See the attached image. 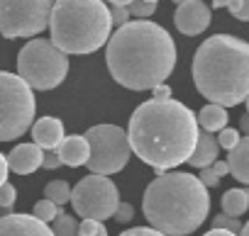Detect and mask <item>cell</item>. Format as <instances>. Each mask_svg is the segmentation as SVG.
I'll use <instances>...</instances> for the list:
<instances>
[{
	"label": "cell",
	"mask_w": 249,
	"mask_h": 236,
	"mask_svg": "<svg viewBox=\"0 0 249 236\" xmlns=\"http://www.w3.org/2000/svg\"><path fill=\"white\" fill-rule=\"evenodd\" d=\"M112 217H115V221H117V224H130V221H132V217H135V207H132L130 202H120Z\"/></svg>",
	"instance_id": "obj_28"
},
{
	"label": "cell",
	"mask_w": 249,
	"mask_h": 236,
	"mask_svg": "<svg viewBox=\"0 0 249 236\" xmlns=\"http://www.w3.org/2000/svg\"><path fill=\"white\" fill-rule=\"evenodd\" d=\"M42 154L44 149H39L37 144H20L5 156L8 171L18 175H30L37 168H42Z\"/></svg>",
	"instance_id": "obj_13"
},
{
	"label": "cell",
	"mask_w": 249,
	"mask_h": 236,
	"mask_svg": "<svg viewBox=\"0 0 249 236\" xmlns=\"http://www.w3.org/2000/svg\"><path fill=\"white\" fill-rule=\"evenodd\" d=\"M230 0H213V8H227Z\"/></svg>",
	"instance_id": "obj_40"
},
{
	"label": "cell",
	"mask_w": 249,
	"mask_h": 236,
	"mask_svg": "<svg viewBox=\"0 0 249 236\" xmlns=\"http://www.w3.org/2000/svg\"><path fill=\"white\" fill-rule=\"evenodd\" d=\"M78 236H107V229L103 221L95 219H83L78 224Z\"/></svg>",
	"instance_id": "obj_26"
},
{
	"label": "cell",
	"mask_w": 249,
	"mask_h": 236,
	"mask_svg": "<svg viewBox=\"0 0 249 236\" xmlns=\"http://www.w3.org/2000/svg\"><path fill=\"white\" fill-rule=\"evenodd\" d=\"M203 236H239V234H232V231H225V229H210Z\"/></svg>",
	"instance_id": "obj_37"
},
{
	"label": "cell",
	"mask_w": 249,
	"mask_h": 236,
	"mask_svg": "<svg viewBox=\"0 0 249 236\" xmlns=\"http://www.w3.org/2000/svg\"><path fill=\"white\" fill-rule=\"evenodd\" d=\"M69 73V56L49 39H32L18 54V76L32 90H52L64 83Z\"/></svg>",
	"instance_id": "obj_6"
},
{
	"label": "cell",
	"mask_w": 249,
	"mask_h": 236,
	"mask_svg": "<svg viewBox=\"0 0 249 236\" xmlns=\"http://www.w3.org/2000/svg\"><path fill=\"white\" fill-rule=\"evenodd\" d=\"M61 166V161H59V154H56V149H47L44 154H42V168H47V171H54V168H59Z\"/></svg>",
	"instance_id": "obj_30"
},
{
	"label": "cell",
	"mask_w": 249,
	"mask_h": 236,
	"mask_svg": "<svg viewBox=\"0 0 249 236\" xmlns=\"http://www.w3.org/2000/svg\"><path fill=\"white\" fill-rule=\"evenodd\" d=\"M59 214H64V209H61L59 205L49 202V200H39V202H35V207H32V217L39 219V221H44V224L54 221Z\"/></svg>",
	"instance_id": "obj_21"
},
{
	"label": "cell",
	"mask_w": 249,
	"mask_h": 236,
	"mask_svg": "<svg viewBox=\"0 0 249 236\" xmlns=\"http://www.w3.org/2000/svg\"><path fill=\"white\" fill-rule=\"evenodd\" d=\"M217 151H220V146H217L215 137L208 132H198V142H196V149H193L188 163L193 168H208L217 161Z\"/></svg>",
	"instance_id": "obj_16"
},
{
	"label": "cell",
	"mask_w": 249,
	"mask_h": 236,
	"mask_svg": "<svg viewBox=\"0 0 249 236\" xmlns=\"http://www.w3.org/2000/svg\"><path fill=\"white\" fill-rule=\"evenodd\" d=\"M8 161H5V156L3 154H0V185H3V183H8Z\"/></svg>",
	"instance_id": "obj_36"
},
{
	"label": "cell",
	"mask_w": 249,
	"mask_h": 236,
	"mask_svg": "<svg viewBox=\"0 0 249 236\" xmlns=\"http://www.w3.org/2000/svg\"><path fill=\"white\" fill-rule=\"evenodd\" d=\"M105 63L115 83L130 90L161 85L176 66L171 34L149 20H135L115 30L105 44Z\"/></svg>",
	"instance_id": "obj_2"
},
{
	"label": "cell",
	"mask_w": 249,
	"mask_h": 236,
	"mask_svg": "<svg viewBox=\"0 0 249 236\" xmlns=\"http://www.w3.org/2000/svg\"><path fill=\"white\" fill-rule=\"evenodd\" d=\"M210 168H213V173H215L217 178H225V175L230 173V168H227V163H225V161H215Z\"/></svg>",
	"instance_id": "obj_35"
},
{
	"label": "cell",
	"mask_w": 249,
	"mask_h": 236,
	"mask_svg": "<svg viewBox=\"0 0 249 236\" xmlns=\"http://www.w3.org/2000/svg\"><path fill=\"white\" fill-rule=\"evenodd\" d=\"M213 229H225V231L239 234L242 221H239V217H230V214H222V212H220V214L213 219Z\"/></svg>",
	"instance_id": "obj_25"
},
{
	"label": "cell",
	"mask_w": 249,
	"mask_h": 236,
	"mask_svg": "<svg viewBox=\"0 0 249 236\" xmlns=\"http://www.w3.org/2000/svg\"><path fill=\"white\" fill-rule=\"evenodd\" d=\"M83 139L88 142V149H90L86 166L93 175L120 173L132 156L127 132L120 129L117 125H95L83 134Z\"/></svg>",
	"instance_id": "obj_8"
},
{
	"label": "cell",
	"mask_w": 249,
	"mask_h": 236,
	"mask_svg": "<svg viewBox=\"0 0 249 236\" xmlns=\"http://www.w3.org/2000/svg\"><path fill=\"white\" fill-rule=\"evenodd\" d=\"M127 13L130 17L135 15L137 20H147L157 13V3H144V0H132V3L127 5Z\"/></svg>",
	"instance_id": "obj_23"
},
{
	"label": "cell",
	"mask_w": 249,
	"mask_h": 236,
	"mask_svg": "<svg viewBox=\"0 0 249 236\" xmlns=\"http://www.w3.org/2000/svg\"><path fill=\"white\" fill-rule=\"evenodd\" d=\"M239 132H244L249 137V114H242V120H239Z\"/></svg>",
	"instance_id": "obj_38"
},
{
	"label": "cell",
	"mask_w": 249,
	"mask_h": 236,
	"mask_svg": "<svg viewBox=\"0 0 249 236\" xmlns=\"http://www.w3.org/2000/svg\"><path fill=\"white\" fill-rule=\"evenodd\" d=\"M198 180H200L205 188H217V185H220V178L213 173L210 166H208V168H200V178H198Z\"/></svg>",
	"instance_id": "obj_33"
},
{
	"label": "cell",
	"mask_w": 249,
	"mask_h": 236,
	"mask_svg": "<svg viewBox=\"0 0 249 236\" xmlns=\"http://www.w3.org/2000/svg\"><path fill=\"white\" fill-rule=\"evenodd\" d=\"M54 0H0V34L5 39L37 37L49 27Z\"/></svg>",
	"instance_id": "obj_9"
},
{
	"label": "cell",
	"mask_w": 249,
	"mask_h": 236,
	"mask_svg": "<svg viewBox=\"0 0 249 236\" xmlns=\"http://www.w3.org/2000/svg\"><path fill=\"white\" fill-rule=\"evenodd\" d=\"M198 93L220 107H234L249 95V42L232 34L208 37L191 63Z\"/></svg>",
	"instance_id": "obj_3"
},
{
	"label": "cell",
	"mask_w": 249,
	"mask_h": 236,
	"mask_svg": "<svg viewBox=\"0 0 249 236\" xmlns=\"http://www.w3.org/2000/svg\"><path fill=\"white\" fill-rule=\"evenodd\" d=\"M49 42L66 56L93 54L112 34L110 8L103 0H56L49 15Z\"/></svg>",
	"instance_id": "obj_5"
},
{
	"label": "cell",
	"mask_w": 249,
	"mask_h": 236,
	"mask_svg": "<svg viewBox=\"0 0 249 236\" xmlns=\"http://www.w3.org/2000/svg\"><path fill=\"white\" fill-rule=\"evenodd\" d=\"M196 122H198V129H203V132H208V134L222 132V129L227 127V110L220 107V105L208 102V105L198 112Z\"/></svg>",
	"instance_id": "obj_18"
},
{
	"label": "cell",
	"mask_w": 249,
	"mask_h": 236,
	"mask_svg": "<svg viewBox=\"0 0 249 236\" xmlns=\"http://www.w3.org/2000/svg\"><path fill=\"white\" fill-rule=\"evenodd\" d=\"M227 168H230V173L239 180V183H244V185H249V137H242L239 139V144L227 154Z\"/></svg>",
	"instance_id": "obj_17"
},
{
	"label": "cell",
	"mask_w": 249,
	"mask_h": 236,
	"mask_svg": "<svg viewBox=\"0 0 249 236\" xmlns=\"http://www.w3.org/2000/svg\"><path fill=\"white\" fill-rule=\"evenodd\" d=\"M44 200L54 202V205H66L71 200V185L66 180H49L44 185Z\"/></svg>",
	"instance_id": "obj_20"
},
{
	"label": "cell",
	"mask_w": 249,
	"mask_h": 236,
	"mask_svg": "<svg viewBox=\"0 0 249 236\" xmlns=\"http://www.w3.org/2000/svg\"><path fill=\"white\" fill-rule=\"evenodd\" d=\"M32 139L39 149H56L61 142H64V122L56 120V117H42V120H37L32 127Z\"/></svg>",
	"instance_id": "obj_14"
},
{
	"label": "cell",
	"mask_w": 249,
	"mask_h": 236,
	"mask_svg": "<svg viewBox=\"0 0 249 236\" xmlns=\"http://www.w3.org/2000/svg\"><path fill=\"white\" fill-rule=\"evenodd\" d=\"M239 139H242V137H239V132H237V129H232V127H225L222 132H217V139H215V142H217V146H220V149H225V151H232V149L239 144Z\"/></svg>",
	"instance_id": "obj_24"
},
{
	"label": "cell",
	"mask_w": 249,
	"mask_h": 236,
	"mask_svg": "<svg viewBox=\"0 0 249 236\" xmlns=\"http://www.w3.org/2000/svg\"><path fill=\"white\" fill-rule=\"evenodd\" d=\"M120 236H164V234L152 226H135V229H124Z\"/></svg>",
	"instance_id": "obj_31"
},
{
	"label": "cell",
	"mask_w": 249,
	"mask_h": 236,
	"mask_svg": "<svg viewBox=\"0 0 249 236\" xmlns=\"http://www.w3.org/2000/svg\"><path fill=\"white\" fill-rule=\"evenodd\" d=\"M198 132L196 114L183 102L147 100L130 117L127 139L135 156L149 163L157 175H164L169 168L188 163Z\"/></svg>",
	"instance_id": "obj_1"
},
{
	"label": "cell",
	"mask_w": 249,
	"mask_h": 236,
	"mask_svg": "<svg viewBox=\"0 0 249 236\" xmlns=\"http://www.w3.org/2000/svg\"><path fill=\"white\" fill-rule=\"evenodd\" d=\"M78 217L105 221L115 214L120 205V190L107 175H86L76 183L69 200Z\"/></svg>",
	"instance_id": "obj_10"
},
{
	"label": "cell",
	"mask_w": 249,
	"mask_h": 236,
	"mask_svg": "<svg viewBox=\"0 0 249 236\" xmlns=\"http://www.w3.org/2000/svg\"><path fill=\"white\" fill-rule=\"evenodd\" d=\"M56 154H59V161L64 166H86L88 163V156H90V149H88V142L83 137H64V142L56 146Z\"/></svg>",
	"instance_id": "obj_15"
},
{
	"label": "cell",
	"mask_w": 249,
	"mask_h": 236,
	"mask_svg": "<svg viewBox=\"0 0 249 236\" xmlns=\"http://www.w3.org/2000/svg\"><path fill=\"white\" fill-rule=\"evenodd\" d=\"M0 236H54L49 224L35 219L32 214H8L0 217Z\"/></svg>",
	"instance_id": "obj_12"
},
{
	"label": "cell",
	"mask_w": 249,
	"mask_h": 236,
	"mask_svg": "<svg viewBox=\"0 0 249 236\" xmlns=\"http://www.w3.org/2000/svg\"><path fill=\"white\" fill-rule=\"evenodd\" d=\"M227 10L232 13V17H237L242 22H249V0H230Z\"/></svg>",
	"instance_id": "obj_27"
},
{
	"label": "cell",
	"mask_w": 249,
	"mask_h": 236,
	"mask_svg": "<svg viewBox=\"0 0 249 236\" xmlns=\"http://www.w3.org/2000/svg\"><path fill=\"white\" fill-rule=\"evenodd\" d=\"M174 25L181 34L186 37H198L208 30L210 25V8L203 0H186V3L176 5L174 13Z\"/></svg>",
	"instance_id": "obj_11"
},
{
	"label": "cell",
	"mask_w": 249,
	"mask_h": 236,
	"mask_svg": "<svg viewBox=\"0 0 249 236\" xmlns=\"http://www.w3.org/2000/svg\"><path fill=\"white\" fill-rule=\"evenodd\" d=\"M171 3H176V5H181V3H186V0H171Z\"/></svg>",
	"instance_id": "obj_43"
},
{
	"label": "cell",
	"mask_w": 249,
	"mask_h": 236,
	"mask_svg": "<svg viewBox=\"0 0 249 236\" xmlns=\"http://www.w3.org/2000/svg\"><path fill=\"white\" fill-rule=\"evenodd\" d=\"M222 214L242 217L249 209V188H232L222 195Z\"/></svg>",
	"instance_id": "obj_19"
},
{
	"label": "cell",
	"mask_w": 249,
	"mask_h": 236,
	"mask_svg": "<svg viewBox=\"0 0 249 236\" xmlns=\"http://www.w3.org/2000/svg\"><path fill=\"white\" fill-rule=\"evenodd\" d=\"M15 197H18V192H15V188H13L10 183H3V185H0V207H8V209H13Z\"/></svg>",
	"instance_id": "obj_29"
},
{
	"label": "cell",
	"mask_w": 249,
	"mask_h": 236,
	"mask_svg": "<svg viewBox=\"0 0 249 236\" xmlns=\"http://www.w3.org/2000/svg\"><path fill=\"white\" fill-rule=\"evenodd\" d=\"M35 93L18 76L0 71V142H13L35 125Z\"/></svg>",
	"instance_id": "obj_7"
},
{
	"label": "cell",
	"mask_w": 249,
	"mask_h": 236,
	"mask_svg": "<svg viewBox=\"0 0 249 236\" xmlns=\"http://www.w3.org/2000/svg\"><path fill=\"white\" fill-rule=\"evenodd\" d=\"M110 20H112V25H117V27L127 25V22H130L127 8H110Z\"/></svg>",
	"instance_id": "obj_32"
},
{
	"label": "cell",
	"mask_w": 249,
	"mask_h": 236,
	"mask_svg": "<svg viewBox=\"0 0 249 236\" xmlns=\"http://www.w3.org/2000/svg\"><path fill=\"white\" fill-rule=\"evenodd\" d=\"M54 236H78V224H76V217L71 214H59L54 219V226H49Z\"/></svg>",
	"instance_id": "obj_22"
},
{
	"label": "cell",
	"mask_w": 249,
	"mask_h": 236,
	"mask_svg": "<svg viewBox=\"0 0 249 236\" xmlns=\"http://www.w3.org/2000/svg\"><path fill=\"white\" fill-rule=\"evenodd\" d=\"M152 100H159V102H164V100H171V88H169L166 83H161V85L152 88Z\"/></svg>",
	"instance_id": "obj_34"
},
{
	"label": "cell",
	"mask_w": 249,
	"mask_h": 236,
	"mask_svg": "<svg viewBox=\"0 0 249 236\" xmlns=\"http://www.w3.org/2000/svg\"><path fill=\"white\" fill-rule=\"evenodd\" d=\"M144 3H159V0H144Z\"/></svg>",
	"instance_id": "obj_44"
},
{
	"label": "cell",
	"mask_w": 249,
	"mask_h": 236,
	"mask_svg": "<svg viewBox=\"0 0 249 236\" xmlns=\"http://www.w3.org/2000/svg\"><path fill=\"white\" fill-rule=\"evenodd\" d=\"M107 3H110V8H127L132 0H107Z\"/></svg>",
	"instance_id": "obj_39"
},
{
	"label": "cell",
	"mask_w": 249,
	"mask_h": 236,
	"mask_svg": "<svg viewBox=\"0 0 249 236\" xmlns=\"http://www.w3.org/2000/svg\"><path fill=\"white\" fill-rule=\"evenodd\" d=\"M142 209L152 229L164 236H188L208 219L210 195L191 173H164L147 185Z\"/></svg>",
	"instance_id": "obj_4"
},
{
	"label": "cell",
	"mask_w": 249,
	"mask_h": 236,
	"mask_svg": "<svg viewBox=\"0 0 249 236\" xmlns=\"http://www.w3.org/2000/svg\"><path fill=\"white\" fill-rule=\"evenodd\" d=\"M244 105H247V114H249V95L244 97Z\"/></svg>",
	"instance_id": "obj_42"
},
{
	"label": "cell",
	"mask_w": 249,
	"mask_h": 236,
	"mask_svg": "<svg viewBox=\"0 0 249 236\" xmlns=\"http://www.w3.org/2000/svg\"><path fill=\"white\" fill-rule=\"evenodd\" d=\"M239 236H249V221H247V224L239 229Z\"/></svg>",
	"instance_id": "obj_41"
}]
</instances>
